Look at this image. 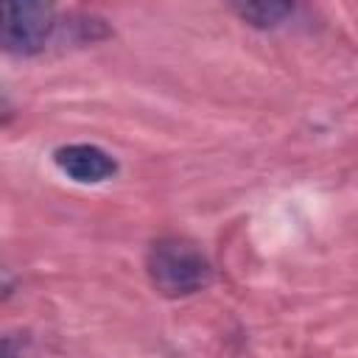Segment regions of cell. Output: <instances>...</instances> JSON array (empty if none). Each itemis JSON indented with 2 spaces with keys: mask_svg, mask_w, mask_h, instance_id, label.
Returning <instances> with one entry per match:
<instances>
[{
  "mask_svg": "<svg viewBox=\"0 0 358 358\" xmlns=\"http://www.w3.org/2000/svg\"><path fill=\"white\" fill-rule=\"evenodd\" d=\"M148 280L162 296H190L210 285L213 266L207 255L185 238H162L148 249Z\"/></svg>",
  "mask_w": 358,
  "mask_h": 358,
  "instance_id": "1",
  "label": "cell"
},
{
  "mask_svg": "<svg viewBox=\"0 0 358 358\" xmlns=\"http://www.w3.org/2000/svg\"><path fill=\"white\" fill-rule=\"evenodd\" d=\"M56 28V0H3L0 39L14 56L39 53Z\"/></svg>",
  "mask_w": 358,
  "mask_h": 358,
  "instance_id": "2",
  "label": "cell"
},
{
  "mask_svg": "<svg viewBox=\"0 0 358 358\" xmlns=\"http://www.w3.org/2000/svg\"><path fill=\"white\" fill-rule=\"evenodd\" d=\"M53 159H56V165H59L62 173H67L73 182H81V185L106 182V179H112L115 171H117L115 157L106 154V151L98 148V145H90V143L62 145V148H56Z\"/></svg>",
  "mask_w": 358,
  "mask_h": 358,
  "instance_id": "3",
  "label": "cell"
},
{
  "mask_svg": "<svg viewBox=\"0 0 358 358\" xmlns=\"http://www.w3.org/2000/svg\"><path fill=\"white\" fill-rule=\"evenodd\" d=\"M229 6L257 28H271L291 14L294 0H229Z\"/></svg>",
  "mask_w": 358,
  "mask_h": 358,
  "instance_id": "4",
  "label": "cell"
}]
</instances>
